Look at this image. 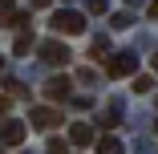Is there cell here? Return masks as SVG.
I'll use <instances>...</instances> for the list:
<instances>
[{"label": "cell", "instance_id": "obj_1", "mask_svg": "<svg viewBox=\"0 0 158 154\" xmlns=\"http://www.w3.org/2000/svg\"><path fill=\"white\" fill-rule=\"evenodd\" d=\"M53 28L65 37H77V33H85V16L77 8H61V12H53Z\"/></svg>", "mask_w": 158, "mask_h": 154}, {"label": "cell", "instance_id": "obj_2", "mask_svg": "<svg viewBox=\"0 0 158 154\" xmlns=\"http://www.w3.org/2000/svg\"><path fill=\"white\" fill-rule=\"evenodd\" d=\"M138 73V57L134 53H114L110 57V77H130Z\"/></svg>", "mask_w": 158, "mask_h": 154}, {"label": "cell", "instance_id": "obj_3", "mask_svg": "<svg viewBox=\"0 0 158 154\" xmlns=\"http://www.w3.org/2000/svg\"><path fill=\"white\" fill-rule=\"evenodd\" d=\"M24 134H28V126H24L20 118H8L4 126H0V142H4V146H20Z\"/></svg>", "mask_w": 158, "mask_h": 154}, {"label": "cell", "instance_id": "obj_4", "mask_svg": "<svg viewBox=\"0 0 158 154\" xmlns=\"http://www.w3.org/2000/svg\"><path fill=\"white\" fill-rule=\"evenodd\" d=\"M41 61H49V65H65L69 61V49L61 41H41Z\"/></svg>", "mask_w": 158, "mask_h": 154}, {"label": "cell", "instance_id": "obj_5", "mask_svg": "<svg viewBox=\"0 0 158 154\" xmlns=\"http://www.w3.org/2000/svg\"><path fill=\"white\" fill-rule=\"evenodd\" d=\"M28 118H33V126H37V130H53L57 122H61V114H57L53 106H37V110L28 114Z\"/></svg>", "mask_w": 158, "mask_h": 154}, {"label": "cell", "instance_id": "obj_6", "mask_svg": "<svg viewBox=\"0 0 158 154\" xmlns=\"http://www.w3.org/2000/svg\"><path fill=\"white\" fill-rule=\"evenodd\" d=\"M69 142L73 146H89L93 142V126H89V122H73V126H69Z\"/></svg>", "mask_w": 158, "mask_h": 154}, {"label": "cell", "instance_id": "obj_7", "mask_svg": "<svg viewBox=\"0 0 158 154\" xmlns=\"http://www.w3.org/2000/svg\"><path fill=\"white\" fill-rule=\"evenodd\" d=\"M69 85H73L69 77H49L45 81V98H53V102L57 98H69Z\"/></svg>", "mask_w": 158, "mask_h": 154}, {"label": "cell", "instance_id": "obj_8", "mask_svg": "<svg viewBox=\"0 0 158 154\" xmlns=\"http://www.w3.org/2000/svg\"><path fill=\"white\" fill-rule=\"evenodd\" d=\"M98 154H122V142H118V138H102Z\"/></svg>", "mask_w": 158, "mask_h": 154}, {"label": "cell", "instance_id": "obj_9", "mask_svg": "<svg viewBox=\"0 0 158 154\" xmlns=\"http://www.w3.org/2000/svg\"><path fill=\"white\" fill-rule=\"evenodd\" d=\"M28 49H33V33H20L16 37V53H28Z\"/></svg>", "mask_w": 158, "mask_h": 154}, {"label": "cell", "instance_id": "obj_10", "mask_svg": "<svg viewBox=\"0 0 158 154\" xmlns=\"http://www.w3.org/2000/svg\"><path fill=\"white\" fill-rule=\"evenodd\" d=\"M49 154H69V142H65V138H53V142H49Z\"/></svg>", "mask_w": 158, "mask_h": 154}, {"label": "cell", "instance_id": "obj_11", "mask_svg": "<svg viewBox=\"0 0 158 154\" xmlns=\"http://www.w3.org/2000/svg\"><path fill=\"white\" fill-rule=\"evenodd\" d=\"M85 8H89L93 16H102V12H106V0H85Z\"/></svg>", "mask_w": 158, "mask_h": 154}, {"label": "cell", "instance_id": "obj_12", "mask_svg": "<svg viewBox=\"0 0 158 154\" xmlns=\"http://www.w3.org/2000/svg\"><path fill=\"white\" fill-rule=\"evenodd\" d=\"M150 85H154L150 77H134V89H138V94H150Z\"/></svg>", "mask_w": 158, "mask_h": 154}, {"label": "cell", "instance_id": "obj_13", "mask_svg": "<svg viewBox=\"0 0 158 154\" xmlns=\"http://www.w3.org/2000/svg\"><path fill=\"white\" fill-rule=\"evenodd\" d=\"M8 16H12V0H0V24H4Z\"/></svg>", "mask_w": 158, "mask_h": 154}, {"label": "cell", "instance_id": "obj_14", "mask_svg": "<svg viewBox=\"0 0 158 154\" xmlns=\"http://www.w3.org/2000/svg\"><path fill=\"white\" fill-rule=\"evenodd\" d=\"M150 16H154V20H158V0H150Z\"/></svg>", "mask_w": 158, "mask_h": 154}, {"label": "cell", "instance_id": "obj_15", "mask_svg": "<svg viewBox=\"0 0 158 154\" xmlns=\"http://www.w3.org/2000/svg\"><path fill=\"white\" fill-rule=\"evenodd\" d=\"M4 110H8V98H0V114H4Z\"/></svg>", "mask_w": 158, "mask_h": 154}, {"label": "cell", "instance_id": "obj_16", "mask_svg": "<svg viewBox=\"0 0 158 154\" xmlns=\"http://www.w3.org/2000/svg\"><path fill=\"white\" fill-rule=\"evenodd\" d=\"M150 65H154V73H158V53H154V61H150Z\"/></svg>", "mask_w": 158, "mask_h": 154}]
</instances>
